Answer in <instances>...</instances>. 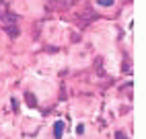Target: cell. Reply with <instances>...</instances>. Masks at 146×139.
Instances as JSON below:
<instances>
[{
  "label": "cell",
  "instance_id": "obj_2",
  "mask_svg": "<svg viewBox=\"0 0 146 139\" xmlns=\"http://www.w3.org/2000/svg\"><path fill=\"white\" fill-rule=\"evenodd\" d=\"M25 100H27L29 106H37V100H35V96L31 92H25Z\"/></svg>",
  "mask_w": 146,
  "mask_h": 139
},
{
  "label": "cell",
  "instance_id": "obj_3",
  "mask_svg": "<svg viewBox=\"0 0 146 139\" xmlns=\"http://www.w3.org/2000/svg\"><path fill=\"white\" fill-rule=\"evenodd\" d=\"M97 4L103 6V8H107V6H111V4H113V0H97Z\"/></svg>",
  "mask_w": 146,
  "mask_h": 139
},
{
  "label": "cell",
  "instance_id": "obj_1",
  "mask_svg": "<svg viewBox=\"0 0 146 139\" xmlns=\"http://www.w3.org/2000/svg\"><path fill=\"white\" fill-rule=\"evenodd\" d=\"M62 133H64V123L58 121V123L54 125V137H56V139H62Z\"/></svg>",
  "mask_w": 146,
  "mask_h": 139
},
{
  "label": "cell",
  "instance_id": "obj_4",
  "mask_svg": "<svg viewBox=\"0 0 146 139\" xmlns=\"http://www.w3.org/2000/svg\"><path fill=\"white\" fill-rule=\"evenodd\" d=\"M115 139H128V137H125L123 131H117V133H115Z\"/></svg>",
  "mask_w": 146,
  "mask_h": 139
}]
</instances>
